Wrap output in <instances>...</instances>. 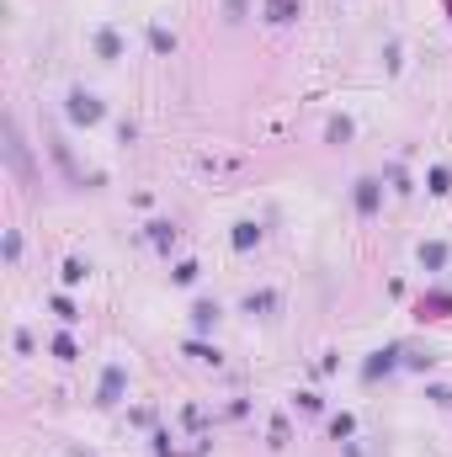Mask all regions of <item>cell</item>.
<instances>
[{"label": "cell", "instance_id": "6da1fadb", "mask_svg": "<svg viewBox=\"0 0 452 457\" xmlns=\"http://www.w3.org/2000/svg\"><path fill=\"white\" fill-rule=\"evenodd\" d=\"M75 117H96V102L91 96H75Z\"/></svg>", "mask_w": 452, "mask_h": 457}]
</instances>
